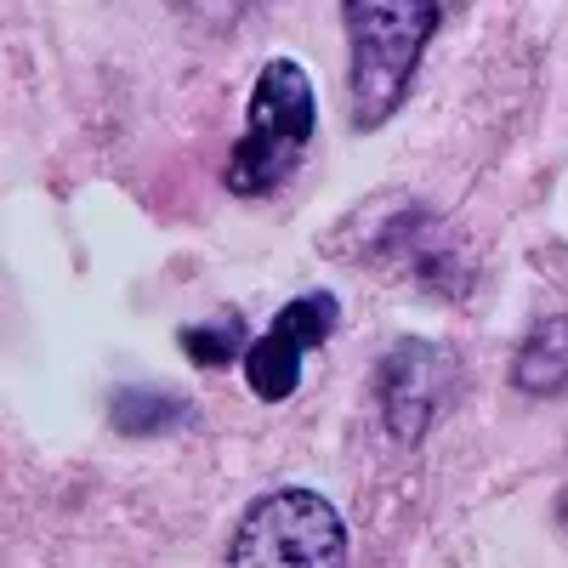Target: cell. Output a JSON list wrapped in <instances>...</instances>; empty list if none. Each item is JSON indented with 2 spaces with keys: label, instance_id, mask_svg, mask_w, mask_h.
Segmentation results:
<instances>
[{
  "label": "cell",
  "instance_id": "6da1fadb",
  "mask_svg": "<svg viewBox=\"0 0 568 568\" xmlns=\"http://www.w3.org/2000/svg\"><path fill=\"white\" fill-rule=\"evenodd\" d=\"M347 109L358 131L387 125L438 34V0H347Z\"/></svg>",
  "mask_w": 568,
  "mask_h": 568
},
{
  "label": "cell",
  "instance_id": "7a4b0ae2",
  "mask_svg": "<svg viewBox=\"0 0 568 568\" xmlns=\"http://www.w3.org/2000/svg\"><path fill=\"white\" fill-rule=\"evenodd\" d=\"M307 142H313V80L296 58H273L256 74L245 131L227 154V171H222L227 194L267 200L273 187H284L296 176Z\"/></svg>",
  "mask_w": 568,
  "mask_h": 568
},
{
  "label": "cell",
  "instance_id": "3957f363",
  "mask_svg": "<svg viewBox=\"0 0 568 568\" xmlns=\"http://www.w3.org/2000/svg\"><path fill=\"white\" fill-rule=\"evenodd\" d=\"M227 562L245 568H329L347 562V524L318 489H267L233 524Z\"/></svg>",
  "mask_w": 568,
  "mask_h": 568
},
{
  "label": "cell",
  "instance_id": "277c9868",
  "mask_svg": "<svg viewBox=\"0 0 568 568\" xmlns=\"http://www.w3.org/2000/svg\"><path fill=\"white\" fill-rule=\"evenodd\" d=\"M336 324H342V302L329 296V291H307V296H296L291 307H278L273 324L245 347V382H251V393H256L262 404L296 398V387H302V358L336 336Z\"/></svg>",
  "mask_w": 568,
  "mask_h": 568
},
{
  "label": "cell",
  "instance_id": "5b68a950",
  "mask_svg": "<svg viewBox=\"0 0 568 568\" xmlns=\"http://www.w3.org/2000/svg\"><path fill=\"white\" fill-rule=\"evenodd\" d=\"M455 382V364L433 342H398L393 358L382 364V415L398 444H415L433 426L444 393Z\"/></svg>",
  "mask_w": 568,
  "mask_h": 568
},
{
  "label": "cell",
  "instance_id": "8992f818",
  "mask_svg": "<svg viewBox=\"0 0 568 568\" xmlns=\"http://www.w3.org/2000/svg\"><path fill=\"white\" fill-rule=\"evenodd\" d=\"M511 387L529 398H551L568 387V318L540 324L511 358Z\"/></svg>",
  "mask_w": 568,
  "mask_h": 568
},
{
  "label": "cell",
  "instance_id": "52a82bcc",
  "mask_svg": "<svg viewBox=\"0 0 568 568\" xmlns=\"http://www.w3.org/2000/svg\"><path fill=\"white\" fill-rule=\"evenodd\" d=\"M182 353L194 358L200 369H222L245 353V318L240 313H222L216 324H187L182 329Z\"/></svg>",
  "mask_w": 568,
  "mask_h": 568
},
{
  "label": "cell",
  "instance_id": "ba28073f",
  "mask_svg": "<svg viewBox=\"0 0 568 568\" xmlns=\"http://www.w3.org/2000/svg\"><path fill=\"white\" fill-rule=\"evenodd\" d=\"M187 420V404L171 398V393H120L114 398V426L120 433H165V426Z\"/></svg>",
  "mask_w": 568,
  "mask_h": 568
}]
</instances>
